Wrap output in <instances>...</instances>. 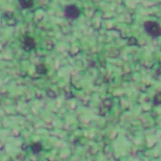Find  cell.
I'll list each match as a JSON object with an SVG mask.
<instances>
[{"label": "cell", "instance_id": "6", "mask_svg": "<svg viewBox=\"0 0 161 161\" xmlns=\"http://www.w3.org/2000/svg\"><path fill=\"white\" fill-rule=\"evenodd\" d=\"M42 146L39 143L33 144L31 146V149L33 152L35 154L39 153L41 150Z\"/></svg>", "mask_w": 161, "mask_h": 161}, {"label": "cell", "instance_id": "1", "mask_svg": "<svg viewBox=\"0 0 161 161\" xmlns=\"http://www.w3.org/2000/svg\"><path fill=\"white\" fill-rule=\"evenodd\" d=\"M144 26L146 32L151 37L156 38L161 35V27L156 21H146L144 23Z\"/></svg>", "mask_w": 161, "mask_h": 161}, {"label": "cell", "instance_id": "2", "mask_svg": "<svg viewBox=\"0 0 161 161\" xmlns=\"http://www.w3.org/2000/svg\"><path fill=\"white\" fill-rule=\"evenodd\" d=\"M80 13V9L76 6L73 4L66 6L64 10L65 17L71 20H74L78 18Z\"/></svg>", "mask_w": 161, "mask_h": 161}, {"label": "cell", "instance_id": "3", "mask_svg": "<svg viewBox=\"0 0 161 161\" xmlns=\"http://www.w3.org/2000/svg\"><path fill=\"white\" fill-rule=\"evenodd\" d=\"M36 45L34 39L31 37L26 36L24 37L22 42V47L26 51H29L33 49Z\"/></svg>", "mask_w": 161, "mask_h": 161}, {"label": "cell", "instance_id": "5", "mask_svg": "<svg viewBox=\"0 0 161 161\" xmlns=\"http://www.w3.org/2000/svg\"><path fill=\"white\" fill-rule=\"evenodd\" d=\"M36 72L39 74H44L45 73L46 69L45 66L42 64H40L36 66Z\"/></svg>", "mask_w": 161, "mask_h": 161}, {"label": "cell", "instance_id": "4", "mask_svg": "<svg viewBox=\"0 0 161 161\" xmlns=\"http://www.w3.org/2000/svg\"><path fill=\"white\" fill-rule=\"evenodd\" d=\"M19 2L21 6L23 9L31 8L34 5L33 1L32 0H19Z\"/></svg>", "mask_w": 161, "mask_h": 161}]
</instances>
